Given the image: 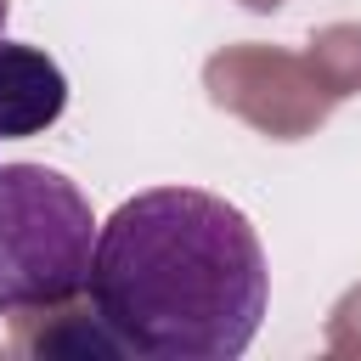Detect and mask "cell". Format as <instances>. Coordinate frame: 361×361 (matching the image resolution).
I'll return each mask as SVG.
<instances>
[{
    "label": "cell",
    "instance_id": "obj_4",
    "mask_svg": "<svg viewBox=\"0 0 361 361\" xmlns=\"http://www.w3.org/2000/svg\"><path fill=\"white\" fill-rule=\"evenodd\" d=\"M6 17H11V0H0V34H6Z\"/></svg>",
    "mask_w": 361,
    "mask_h": 361
},
{
    "label": "cell",
    "instance_id": "obj_3",
    "mask_svg": "<svg viewBox=\"0 0 361 361\" xmlns=\"http://www.w3.org/2000/svg\"><path fill=\"white\" fill-rule=\"evenodd\" d=\"M68 107V73L51 51L0 34V141L45 135Z\"/></svg>",
    "mask_w": 361,
    "mask_h": 361
},
{
    "label": "cell",
    "instance_id": "obj_1",
    "mask_svg": "<svg viewBox=\"0 0 361 361\" xmlns=\"http://www.w3.org/2000/svg\"><path fill=\"white\" fill-rule=\"evenodd\" d=\"M85 293L124 355L237 361L271 310V271L237 203L203 186H147L96 226Z\"/></svg>",
    "mask_w": 361,
    "mask_h": 361
},
{
    "label": "cell",
    "instance_id": "obj_2",
    "mask_svg": "<svg viewBox=\"0 0 361 361\" xmlns=\"http://www.w3.org/2000/svg\"><path fill=\"white\" fill-rule=\"evenodd\" d=\"M96 254L90 197L45 164H0V316L56 310L85 293Z\"/></svg>",
    "mask_w": 361,
    "mask_h": 361
}]
</instances>
